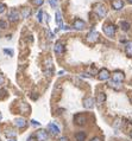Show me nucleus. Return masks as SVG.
Here are the masks:
<instances>
[{
    "instance_id": "7c9ffc66",
    "label": "nucleus",
    "mask_w": 132,
    "mask_h": 141,
    "mask_svg": "<svg viewBox=\"0 0 132 141\" xmlns=\"http://www.w3.org/2000/svg\"><path fill=\"white\" fill-rule=\"evenodd\" d=\"M28 141H37V139L35 138V136H30V138L28 139Z\"/></svg>"
},
{
    "instance_id": "20e7f679",
    "label": "nucleus",
    "mask_w": 132,
    "mask_h": 141,
    "mask_svg": "<svg viewBox=\"0 0 132 141\" xmlns=\"http://www.w3.org/2000/svg\"><path fill=\"white\" fill-rule=\"evenodd\" d=\"M7 18L10 21H18L19 19H20V13L17 10H11L10 12H8Z\"/></svg>"
},
{
    "instance_id": "7ed1b4c3",
    "label": "nucleus",
    "mask_w": 132,
    "mask_h": 141,
    "mask_svg": "<svg viewBox=\"0 0 132 141\" xmlns=\"http://www.w3.org/2000/svg\"><path fill=\"white\" fill-rule=\"evenodd\" d=\"M74 122L78 126H85L86 122H87V118H86L85 114H76L74 116Z\"/></svg>"
},
{
    "instance_id": "39448f33",
    "label": "nucleus",
    "mask_w": 132,
    "mask_h": 141,
    "mask_svg": "<svg viewBox=\"0 0 132 141\" xmlns=\"http://www.w3.org/2000/svg\"><path fill=\"white\" fill-rule=\"evenodd\" d=\"M109 76H111V74H109V71L107 69H101L98 72V78L100 81H107L109 78Z\"/></svg>"
},
{
    "instance_id": "c9c22d12",
    "label": "nucleus",
    "mask_w": 132,
    "mask_h": 141,
    "mask_svg": "<svg viewBox=\"0 0 132 141\" xmlns=\"http://www.w3.org/2000/svg\"><path fill=\"white\" fill-rule=\"evenodd\" d=\"M8 141H16V139H10Z\"/></svg>"
},
{
    "instance_id": "4468645a",
    "label": "nucleus",
    "mask_w": 132,
    "mask_h": 141,
    "mask_svg": "<svg viewBox=\"0 0 132 141\" xmlns=\"http://www.w3.org/2000/svg\"><path fill=\"white\" fill-rule=\"evenodd\" d=\"M14 125H16L18 128H24L26 126V120L23 118H18L14 120Z\"/></svg>"
},
{
    "instance_id": "dca6fc26",
    "label": "nucleus",
    "mask_w": 132,
    "mask_h": 141,
    "mask_svg": "<svg viewBox=\"0 0 132 141\" xmlns=\"http://www.w3.org/2000/svg\"><path fill=\"white\" fill-rule=\"evenodd\" d=\"M108 85L111 88H113V89H116V90H120L122 89V84H120V82H116V81H109L108 82Z\"/></svg>"
},
{
    "instance_id": "4be33fe9",
    "label": "nucleus",
    "mask_w": 132,
    "mask_h": 141,
    "mask_svg": "<svg viewBox=\"0 0 132 141\" xmlns=\"http://www.w3.org/2000/svg\"><path fill=\"white\" fill-rule=\"evenodd\" d=\"M5 135L7 136V138H10V139H12V138H16V135H17V133L13 129H7L6 131V133H5Z\"/></svg>"
},
{
    "instance_id": "ddd939ff",
    "label": "nucleus",
    "mask_w": 132,
    "mask_h": 141,
    "mask_svg": "<svg viewBox=\"0 0 132 141\" xmlns=\"http://www.w3.org/2000/svg\"><path fill=\"white\" fill-rule=\"evenodd\" d=\"M48 129L51 132L52 135H57V134H60V128H58L55 123H49V125H48Z\"/></svg>"
},
{
    "instance_id": "72a5a7b5",
    "label": "nucleus",
    "mask_w": 132,
    "mask_h": 141,
    "mask_svg": "<svg viewBox=\"0 0 132 141\" xmlns=\"http://www.w3.org/2000/svg\"><path fill=\"white\" fill-rule=\"evenodd\" d=\"M58 141H68V139L65 138V136H62V138H60V140Z\"/></svg>"
},
{
    "instance_id": "c85d7f7f",
    "label": "nucleus",
    "mask_w": 132,
    "mask_h": 141,
    "mask_svg": "<svg viewBox=\"0 0 132 141\" xmlns=\"http://www.w3.org/2000/svg\"><path fill=\"white\" fill-rule=\"evenodd\" d=\"M31 123L34 125V126H39V125H41V123H39L38 121H36V120H32V121H31Z\"/></svg>"
},
{
    "instance_id": "1a4fd4ad",
    "label": "nucleus",
    "mask_w": 132,
    "mask_h": 141,
    "mask_svg": "<svg viewBox=\"0 0 132 141\" xmlns=\"http://www.w3.org/2000/svg\"><path fill=\"white\" fill-rule=\"evenodd\" d=\"M83 107L87 108V109H92L94 108V104H95V101H94L93 97H86L83 98Z\"/></svg>"
},
{
    "instance_id": "f704fd0d",
    "label": "nucleus",
    "mask_w": 132,
    "mask_h": 141,
    "mask_svg": "<svg viewBox=\"0 0 132 141\" xmlns=\"http://www.w3.org/2000/svg\"><path fill=\"white\" fill-rule=\"evenodd\" d=\"M130 138H131V139H132V131H131V132H130Z\"/></svg>"
},
{
    "instance_id": "f257e3e1",
    "label": "nucleus",
    "mask_w": 132,
    "mask_h": 141,
    "mask_svg": "<svg viewBox=\"0 0 132 141\" xmlns=\"http://www.w3.org/2000/svg\"><path fill=\"white\" fill-rule=\"evenodd\" d=\"M94 11H95V13L98 14L99 18H104L105 15L107 14V8L105 7L104 4H101V3L96 4V5L94 6Z\"/></svg>"
},
{
    "instance_id": "58836bf2",
    "label": "nucleus",
    "mask_w": 132,
    "mask_h": 141,
    "mask_svg": "<svg viewBox=\"0 0 132 141\" xmlns=\"http://www.w3.org/2000/svg\"><path fill=\"white\" fill-rule=\"evenodd\" d=\"M131 102H132V98H131Z\"/></svg>"
},
{
    "instance_id": "a878e982",
    "label": "nucleus",
    "mask_w": 132,
    "mask_h": 141,
    "mask_svg": "<svg viewBox=\"0 0 132 141\" xmlns=\"http://www.w3.org/2000/svg\"><path fill=\"white\" fill-rule=\"evenodd\" d=\"M4 52L7 55H10V56H13V50H10V49H4Z\"/></svg>"
},
{
    "instance_id": "2eb2a0df",
    "label": "nucleus",
    "mask_w": 132,
    "mask_h": 141,
    "mask_svg": "<svg viewBox=\"0 0 132 141\" xmlns=\"http://www.w3.org/2000/svg\"><path fill=\"white\" fill-rule=\"evenodd\" d=\"M55 17H56V24L58 26H60L61 28H63V24H62V15H61V12L60 11H56V14H55Z\"/></svg>"
},
{
    "instance_id": "0eeeda50",
    "label": "nucleus",
    "mask_w": 132,
    "mask_h": 141,
    "mask_svg": "<svg viewBox=\"0 0 132 141\" xmlns=\"http://www.w3.org/2000/svg\"><path fill=\"white\" fill-rule=\"evenodd\" d=\"M87 42H89V43H96V42L99 40V33L98 32H95V31H91L89 33L87 34Z\"/></svg>"
},
{
    "instance_id": "b1692460",
    "label": "nucleus",
    "mask_w": 132,
    "mask_h": 141,
    "mask_svg": "<svg viewBox=\"0 0 132 141\" xmlns=\"http://www.w3.org/2000/svg\"><path fill=\"white\" fill-rule=\"evenodd\" d=\"M42 17H43V12H42V11H39L38 14H37V19H38L39 23H42V20H43V18H42Z\"/></svg>"
},
{
    "instance_id": "bb28decb",
    "label": "nucleus",
    "mask_w": 132,
    "mask_h": 141,
    "mask_svg": "<svg viewBox=\"0 0 132 141\" xmlns=\"http://www.w3.org/2000/svg\"><path fill=\"white\" fill-rule=\"evenodd\" d=\"M5 8H6V6L4 5L3 3H0V14H1V13H3L4 11H5Z\"/></svg>"
},
{
    "instance_id": "2f4dec72",
    "label": "nucleus",
    "mask_w": 132,
    "mask_h": 141,
    "mask_svg": "<svg viewBox=\"0 0 132 141\" xmlns=\"http://www.w3.org/2000/svg\"><path fill=\"white\" fill-rule=\"evenodd\" d=\"M3 94H6V90H4V89L0 90V97H3Z\"/></svg>"
},
{
    "instance_id": "aec40b11",
    "label": "nucleus",
    "mask_w": 132,
    "mask_h": 141,
    "mask_svg": "<svg viewBox=\"0 0 132 141\" xmlns=\"http://www.w3.org/2000/svg\"><path fill=\"white\" fill-rule=\"evenodd\" d=\"M120 27H122L123 31L127 32V31L130 30V27H131V25H130L129 21H122V23H120Z\"/></svg>"
},
{
    "instance_id": "423d86ee",
    "label": "nucleus",
    "mask_w": 132,
    "mask_h": 141,
    "mask_svg": "<svg viewBox=\"0 0 132 141\" xmlns=\"http://www.w3.org/2000/svg\"><path fill=\"white\" fill-rule=\"evenodd\" d=\"M36 139L37 141H47L48 140V132L44 129H39L36 132Z\"/></svg>"
},
{
    "instance_id": "412c9836",
    "label": "nucleus",
    "mask_w": 132,
    "mask_h": 141,
    "mask_svg": "<svg viewBox=\"0 0 132 141\" xmlns=\"http://www.w3.org/2000/svg\"><path fill=\"white\" fill-rule=\"evenodd\" d=\"M125 54L127 55L129 57H132V44H127L126 46H125Z\"/></svg>"
},
{
    "instance_id": "f8f14e48",
    "label": "nucleus",
    "mask_w": 132,
    "mask_h": 141,
    "mask_svg": "<svg viewBox=\"0 0 132 141\" xmlns=\"http://www.w3.org/2000/svg\"><path fill=\"white\" fill-rule=\"evenodd\" d=\"M112 7L114 8L116 11H119L124 7V3H123V0H113L112 1Z\"/></svg>"
},
{
    "instance_id": "9d476101",
    "label": "nucleus",
    "mask_w": 132,
    "mask_h": 141,
    "mask_svg": "<svg viewBox=\"0 0 132 141\" xmlns=\"http://www.w3.org/2000/svg\"><path fill=\"white\" fill-rule=\"evenodd\" d=\"M73 27L78 31H81L86 27V23L82 19H75V20H74V24H73Z\"/></svg>"
},
{
    "instance_id": "393cba45",
    "label": "nucleus",
    "mask_w": 132,
    "mask_h": 141,
    "mask_svg": "<svg viewBox=\"0 0 132 141\" xmlns=\"http://www.w3.org/2000/svg\"><path fill=\"white\" fill-rule=\"evenodd\" d=\"M0 27H1V28H6V27H7V23L4 21V20H0Z\"/></svg>"
},
{
    "instance_id": "e433bc0d",
    "label": "nucleus",
    "mask_w": 132,
    "mask_h": 141,
    "mask_svg": "<svg viewBox=\"0 0 132 141\" xmlns=\"http://www.w3.org/2000/svg\"><path fill=\"white\" fill-rule=\"evenodd\" d=\"M1 119H3V115H1V113H0V120H1Z\"/></svg>"
},
{
    "instance_id": "f03ea898",
    "label": "nucleus",
    "mask_w": 132,
    "mask_h": 141,
    "mask_svg": "<svg viewBox=\"0 0 132 141\" xmlns=\"http://www.w3.org/2000/svg\"><path fill=\"white\" fill-rule=\"evenodd\" d=\"M102 31H104V33L106 34V36L113 37L114 33H116V25H113V24H106V25H104V27H102Z\"/></svg>"
},
{
    "instance_id": "4c0bfd02",
    "label": "nucleus",
    "mask_w": 132,
    "mask_h": 141,
    "mask_svg": "<svg viewBox=\"0 0 132 141\" xmlns=\"http://www.w3.org/2000/svg\"><path fill=\"white\" fill-rule=\"evenodd\" d=\"M127 1H129V3H130V4H132V0H127Z\"/></svg>"
},
{
    "instance_id": "c756f323",
    "label": "nucleus",
    "mask_w": 132,
    "mask_h": 141,
    "mask_svg": "<svg viewBox=\"0 0 132 141\" xmlns=\"http://www.w3.org/2000/svg\"><path fill=\"white\" fill-rule=\"evenodd\" d=\"M4 81H5V80H4V76H3L1 74H0V85H1V84L4 83Z\"/></svg>"
},
{
    "instance_id": "473e14b6",
    "label": "nucleus",
    "mask_w": 132,
    "mask_h": 141,
    "mask_svg": "<svg viewBox=\"0 0 132 141\" xmlns=\"http://www.w3.org/2000/svg\"><path fill=\"white\" fill-rule=\"evenodd\" d=\"M91 141H101V139H100V138H98V136H95V138H93Z\"/></svg>"
},
{
    "instance_id": "9b49d317",
    "label": "nucleus",
    "mask_w": 132,
    "mask_h": 141,
    "mask_svg": "<svg viewBox=\"0 0 132 141\" xmlns=\"http://www.w3.org/2000/svg\"><path fill=\"white\" fill-rule=\"evenodd\" d=\"M54 51L56 55H62L64 52V45H63L62 42H56L54 46Z\"/></svg>"
},
{
    "instance_id": "6ab92c4d",
    "label": "nucleus",
    "mask_w": 132,
    "mask_h": 141,
    "mask_svg": "<svg viewBox=\"0 0 132 141\" xmlns=\"http://www.w3.org/2000/svg\"><path fill=\"white\" fill-rule=\"evenodd\" d=\"M20 15L23 17V18H29L30 15H31V10L30 8H28V7H25V8H23V11H21V13H20Z\"/></svg>"
},
{
    "instance_id": "cd10ccee",
    "label": "nucleus",
    "mask_w": 132,
    "mask_h": 141,
    "mask_svg": "<svg viewBox=\"0 0 132 141\" xmlns=\"http://www.w3.org/2000/svg\"><path fill=\"white\" fill-rule=\"evenodd\" d=\"M56 4H57V0H50V5H51V7H56Z\"/></svg>"
},
{
    "instance_id": "5701e85b",
    "label": "nucleus",
    "mask_w": 132,
    "mask_h": 141,
    "mask_svg": "<svg viewBox=\"0 0 132 141\" xmlns=\"http://www.w3.org/2000/svg\"><path fill=\"white\" fill-rule=\"evenodd\" d=\"M44 3V0H32V4L36 6H41Z\"/></svg>"
},
{
    "instance_id": "6e6552de",
    "label": "nucleus",
    "mask_w": 132,
    "mask_h": 141,
    "mask_svg": "<svg viewBox=\"0 0 132 141\" xmlns=\"http://www.w3.org/2000/svg\"><path fill=\"white\" fill-rule=\"evenodd\" d=\"M112 76H113V81H116V82H120V83H122L123 81H124V78H125L124 72L120 71V70H116Z\"/></svg>"
},
{
    "instance_id": "a211bd4d",
    "label": "nucleus",
    "mask_w": 132,
    "mask_h": 141,
    "mask_svg": "<svg viewBox=\"0 0 132 141\" xmlns=\"http://www.w3.org/2000/svg\"><path fill=\"white\" fill-rule=\"evenodd\" d=\"M75 140L76 141H85L86 140V133L85 132H79V133H76Z\"/></svg>"
},
{
    "instance_id": "f3484780",
    "label": "nucleus",
    "mask_w": 132,
    "mask_h": 141,
    "mask_svg": "<svg viewBox=\"0 0 132 141\" xmlns=\"http://www.w3.org/2000/svg\"><path fill=\"white\" fill-rule=\"evenodd\" d=\"M105 101H106V95H105L104 92H99V94H98V97H96V102H98V104L104 103Z\"/></svg>"
}]
</instances>
